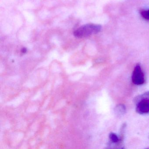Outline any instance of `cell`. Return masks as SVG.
<instances>
[{"instance_id": "6da1fadb", "label": "cell", "mask_w": 149, "mask_h": 149, "mask_svg": "<svg viewBox=\"0 0 149 149\" xmlns=\"http://www.w3.org/2000/svg\"><path fill=\"white\" fill-rule=\"evenodd\" d=\"M100 25L88 24L78 28L74 32V36L77 38H83L98 33L101 31Z\"/></svg>"}, {"instance_id": "7a4b0ae2", "label": "cell", "mask_w": 149, "mask_h": 149, "mask_svg": "<svg viewBox=\"0 0 149 149\" xmlns=\"http://www.w3.org/2000/svg\"><path fill=\"white\" fill-rule=\"evenodd\" d=\"M134 101L138 113L142 115L149 113V91L136 97Z\"/></svg>"}, {"instance_id": "3957f363", "label": "cell", "mask_w": 149, "mask_h": 149, "mask_svg": "<svg viewBox=\"0 0 149 149\" xmlns=\"http://www.w3.org/2000/svg\"><path fill=\"white\" fill-rule=\"evenodd\" d=\"M132 80V82L136 85H141L144 82L143 73L139 64H137L134 68Z\"/></svg>"}, {"instance_id": "277c9868", "label": "cell", "mask_w": 149, "mask_h": 149, "mask_svg": "<svg viewBox=\"0 0 149 149\" xmlns=\"http://www.w3.org/2000/svg\"><path fill=\"white\" fill-rule=\"evenodd\" d=\"M126 109L125 105L123 104H119L116 106L114 109L115 114L118 117L122 116L126 113Z\"/></svg>"}, {"instance_id": "5b68a950", "label": "cell", "mask_w": 149, "mask_h": 149, "mask_svg": "<svg viewBox=\"0 0 149 149\" xmlns=\"http://www.w3.org/2000/svg\"><path fill=\"white\" fill-rule=\"evenodd\" d=\"M109 138L111 141L114 143H118L120 140L119 137L117 135L116 133H113V132L110 133L109 135Z\"/></svg>"}, {"instance_id": "8992f818", "label": "cell", "mask_w": 149, "mask_h": 149, "mask_svg": "<svg viewBox=\"0 0 149 149\" xmlns=\"http://www.w3.org/2000/svg\"><path fill=\"white\" fill-rule=\"evenodd\" d=\"M141 15L144 19L149 20V10L147 11H142L141 13Z\"/></svg>"}]
</instances>
